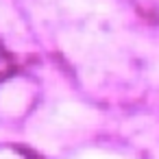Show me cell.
Returning <instances> with one entry per match:
<instances>
[{
  "instance_id": "cell-1",
  "label": "cell",
  "mask_w": 159,
  "mask_h": 159,
  "mask_svg": "<svg viewBox=\"0 0 159 159\" xmlns=\"http://www.w3.org/2000/svg\"><path fill=\"white\" fill-rule=\"evenodd\" d=\"M13 72H16V59L11 57V52L7 48L0 46V85H2Z\"/></svg>"
}]
</instances>
